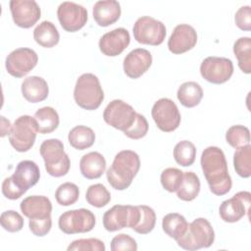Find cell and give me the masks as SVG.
<instances>
[{
	"label": "cell",
	"mask_w": 251,
	"mask_h": 251,
	"mask_svg": "<svg viewBox=\"0 0 251 251\" xmlns=\"http://www.w3.org/2000/svg\"><path fill=\"white\" fill-rule=\"evenodd\" d=\"M105 244L97 238H81L74 240L67 248L68 251H105Z\"/></svg>",
	"instance_id": "cell-40"
},
{
	"label": "cell",
	"mask_w": 251,
	"mask_h": 251,
	"mask_svg": "<svg viewBox=\"0 0 251 251\" xmlns=\"http://www.w3.org/2000/svg\"><path fill=\"white\" fill-rule=\"evenodd\" d=\"M39 177V168L33 161H21L17 165L15 173L3 180L2 193L8 199H19L38 182Z\"/></svg>",
	"instance_id": "cell-3"
},
{
	"label": "cell",
	"mask_w": 251,
	"mask_h": 251,
	"mask_svg": "<svg viewBox=\"0 0 251 251\" xmlns=\"http://www.w3.org/2000/svg\"><path fill=\"white\" fill-rule=\"evenodd\" d=\"M235 25L242 30L249 31L251 29V9L250 6L240 7L234 16Z\"/></svg>",
	"instance_id": "cell-43"
},
{
	"label": "cell",
	"mask_w": 251,
	"mask_h": 251,
	"mask_svg": "<svg viewBox=\"0 0 251 251\" xmlns=\"http://www.w3.org/2000/svg\"><path fill=\"white\" fill-rule=\"evenodd\" d=\"M22 93L25 99L30 103H38L45 100L49 93L47 81L41 76L31 75L24 79Z\"/></svg>",
	"instance_id": "cell-23"
},
{
	"label": "cell",
	"mask_w": 251,
	"mask_h": 251,
	"mask_svg": "<svg viewBox=\"0 0 251 251\" xmlns=\"http://www.w3.org/2000/svg\"><path fill=\"white\" fill-rule=\"evenodd\" d=\"M183 172L176 168H167L161 174L162 186L169 192H175L179 187Z\"/></svg>",
	"instance_id": "cell-38"
},
{
	"label": "cell",
	"mask_w": 251,
	"mask_h": 251,
	"mask_svg": "<svg viewBox=\"0 0 251 251\" xmlns=\"http://www.w3.org/2000/svg\"><path fill=\"white\" fill-rule=\"evenodd\" d=\"M162 227L167 235L176 241L186 232L188 223L182 215L177 213H170L163 218Z\"/></svg>",
	"instance_id": "cell-28"
},
{
	"label": "cell",
	"mask_w": 251,
	"mask_h": 251,
	"mask_svg": "<svg viewBox=\"0 0 251 251\" xmlns=\"http://www.w3.org/2000/svg\"><path fill=\"white\" fill-rule=\"evenodd\" d=\"M132 30L134 39L137 42L152 46L162 44L167 33L166 26L162 22L148 16L137 19Z\"/></svg>",
	"instance_id": "cell-8"
},
{
	"label": "cell",
	"mask_w": 251,
	"mask_h": 251,
	"mask_svg": "<svg viewBox=\"0 0 251 251\" xmlns=\"http://www.w3.org/2000/svg\"><path fill=\"white\" fill-rule=\"evenodd\" d=\"M30 231L36 235V236H44L46 235L52 226V220L51 218L46 220H40V221H32L29 220L28 223Z\"/></svg>",
	"instance_id": "cell-44"
},
{
	"label": "cell",
	"mask_w": 251,
	"mask_h": 251,
	"mask_svg": "<svg viewBox=\"0 0 251 251\" xmlns=\"http://www.w3.org/2000/svg\"><path fill=\"white\" fill-rule=\"evenodd\" d=\"M200 164L210 190L218 196L226 194L232 182L223 150L216 146L207 147L202 152Z\"/></svg>",
	"instance_id": "cell-1"
},
{
	"label": "cell",
	"mask_w": 251,
	"mask_h": 251,
	"mask_svg": "<svg viewBox=\"0 0 251 251\" xmlns=\"http://www.w3.org/2000/svg\"><path fill=\"white\" fill-rule=\"evenodd\" d=\"M197 43V33L193 26L181 24L175 27L168 40V48L174 54H182L191 50Z\"/></svg>",
	"instance_id": "cell-18"
},
{
	"label": "cell",
	"mask_w": 251,
	"mask_h": 251,
	"mask_svg": "<svg viewBox=\"0 0 251 251\" xmlns=\"http://www.w3.org/2000/svg\"><path fill=\"white\" fill-rule=\"evenodd\" d=\"M129 42L130 36L127 29L118 27L102 35L99 40V49L104 55L115 57L123 53Z\"/></svg>",
	"instance_id": "cell-19"
},
{
	"label": "cell",
	"mask_w": 251,
	"mask_h": 251,
	"mask_svg": "<svg viewBox=\"0 0 251 251\" xmlns=\"http://www.w3.org/2000/svg\"><path fill=\"white\" fill-rule=\"evenodd\" d=\"M138 219V206L115 205L103 215V226L108 231H117L124 227L133 228Z\"/></svg>",
	"instance_id": "cell-9"
},
{
	"label": "cell",
	"mask_w": 251,
	"mask_h": 251,
	"mask_svg": "<svg viewBox=\"0 0 251 251\" xmlns=\"http://www.w3.org/2000/svg\"><path fill=\"white\" fill-rule=\"evenodd\" d=\"M87 203L96 208H102L111 201V193L101 183L90 185L85 193Z\"/></svg>",
	"instance_id": "cell-34"
},
{
	"label": "cell",
	"mask_w": 251,
	"mask_h": 251,
	"mask_svg": "<svg viewBox=\"0 0 251 251\" xmlns=\"http://www.w3.org/2000/svg\"><path fill=\"white\" fill-rule=\"evenodd\" d=\"M151 115L158 128L165 132L176 130L181 120L177 106L169 98L157 100L152 107Z\"/></svg>",
	"instance_id": "cell-11"
},
{
	"label": "cell",
	"mask_w": 251,
	"mask_h": 251,
	"mask_svg": "<svg viewBox=\"0 0 251 251\" xmlns=\"http://www.w3.org/2000/svg\"><path fill=\"white\" fill-rule=\"evenodd\" d=\"M148 128L149 126L145 117L137 113L133 125L128 129L124 131V133L131 139H140L147 134Z\"/></svg>",
	"instance_id": "cell-41"
},
{
	"label": "cell",
	"mask_w": 251,
	"mask_h": 251,
	"mask_svg": "<svg viewBox=\"0 0 251 251\" xmlns=\"http://www.w3.org/2000/svg\"><path fill=\"white\" fill-rule=\"evenodd\" d=\"M33 38L37 44L45 48H51L58 44L60 34L55 25L49 21L41 22L33 30Z\"/></svg>",
	"instance_id": "cell-26"
},
{
	"label": "cell",
	"mask_w": 251,
	"mask_h": 251,
	"mask_svg": "<svg viewBox=\"0 0 251 251\" xmlns=\"http://www.w3.org/2000/svg\"><path fill=\"white\" fill-rule=\"evenodd\" d=\"M68 139L71 146L75 149L84 150L94 144L95 133L88 126H76L70 130Z\"/></svg>",
	"instance_id": "cell-29"
},
{
	"label": "cell",
	"mask_w": 251,
	"mask_h": 251,
	"mask_svg": "<svg viewBox=\"0 0 251 251\" xmlns=\"http://www.w3.org/2000/svg\"><path fill=\"white\" fill-rule=\"evenodd\" d=\"M75 103L85 110H96L104 100V92L98 77L90 73L81 75L74 90Z\"/></svg>",
	"instance_id": "cell-4"
},
{
	"label": "cell",
	"mask_w": 251,
	"mask_h": 251,
	"mask_svg": "<svg viewBox=\"0 0 251 251\" xmlns=\"http://www.w3.org/2000/svg\"><path fill=\"white\" fill-rule=\"evenodd\" d=\"M94 214L84 208L63 213L58 221L59 228L67 234L83 233L93 229L95 226Z\"/></svg>",
	"instance_id": "cell-10"
},
{
	"label": "cell",
	"mask_w": 251,
	"mask_h": 251,
	"mask_svg": "<svg viewBox=\"0 0 251 251\" xmlns=\"http://www.w3.org/2000/svg\"><path fill=\"white\" fill-rule=\"evenodd\" d=\"M37 132L41 134L53 132L59 126L60 120L57 111L52 107H42L33 116Z\"/></svg>",
	"instance_id": "cell-25"
},
{
	"label": "cell",
	"mask_w": 251,
	"mask_h": 251,
	"mask_svg": "<svg viewBox=\"0 0 251 251\" xmlns=\"http://www.w3.org/2000/svg\"><path fill=\"white\" fill-rule=\"evenodd\" d=\"M233 166L235 172L241 177L247 178L251 176V145L247 144L236 148L233 154Z\"/></svg>",
	"instance_id": "cell-32"
},
{
	"label": "cell",
	"mask_w": 251,
	"mask_h": 251,
	"mask_svg": "<svg viewBox=\"0 0 251 251\" xmlns=\"http://www.w3.org/2000/svg\"><path fill=\"white\" fill-rule=\"evenodd\" d=\"M215 240V231L208 220L197 218L188 224L186 232L176 240L177 245L185 250H197L210 247Z\"/></svg>",
	"instance_id": "cell-6"
},
{
	"label": "cell",
	"mask_w": 251,
	"mask_h": 251,
	"mask_svg": "<svg viewBox=\"0 0 251 251\" xmlns=\"http://www.w3.org/2000/svg\"><path fill=\"white\" fill-rule=\"evenodd\" d=\"M151 65V53L146 49L136 48L124 59V72L130 78H138L148 71Z\"/></svg>",
	"instance_id": "cell-20"
},
{
	"label": "cell",
	"mask_w": 251,
	"mask_h": 251,
	"mask_svg": "<svg viewBox=\"0 0 251 251\" xmlns=\"http://www.w3.org/2000/svg\"><path fill=\"white\" fill-rule=\"evenodd\" d=\"M79 197V189L73 182H65L57 188L55 198L58 204L62 206H70L75 204Z\"/></svg>",
	"instance_id": "cell-37"
},
{
	"label": "cell",
	"mask_w": 251,
	"mask_h": 251,
	"mask_svg": "<svg viewBox=\"0 0 251 251\" xmlns=\"http://www.w3.org/2000/svg\"><path fill=\"white\" fill-rule=\"evenodd\" d=\"M251 204V193L249 191H239L231 198L222 202L219 213L226 223H235L249 214Z\"/></svg>",
	"instance_id": "cell-16"
},
{
	"label": "cell",
	"mask_w": 251,
	"mask_h": 251,
	"mask_svg": "<svg viewBox=\"0 0 251 251\" xmlns=\"http://www.w3.org/2000/svg\"><path fill=\"white\" fill-rule=\"evenodd\" d=\"M1 136H5L6 134L10 133L11 131V128H12V126H11V123L9 120H6L5 117H1Z\"/></svg>",
	"instance_id": "cell-45"
},
{
	"label": "cell",
	"mask_w": 251,
	"mask_h": 251,
	"mask_svg": "<svg viewBox=\"0 0 251 251\" xmlns=\"http://www.w3.org/2000/svg\"><path fill=\"white\" fill-rule=\"evenodd\" d=\"M200 74L207 81L221 84L231 77L233 74V64L230 59L210 56L202 61Z\"/></svg>",
	"instance_id": "cell-13"
},
{
	"label": "cell",
	"mask_w": 251,
	"mask_h": 251,
	"mask_svg": "<svg viewBox=\"0 0 251 251\" xmlns=\"http://www.w3.org/2000/svg\"><path fill=\"white\" fill-rule=\"evenodd\" d=\"M121 5L116 0L97 1L93 6V19L100 26L115 24L121 16Z\"/></svg>",
	"instance_id": "cell-22"
},
{
	"label": "cell",
	"mask_w": 251,
	"mask_h": 251,
	"mask_svg": "<svg viewBox=\"0 0 251 251\" xmlns=\"http://www.w3.org/2000/svg\"><path fill=\"white\" fill-rule=\"evenodd\" d=\"M176 96L182 106L193 108L200 103L203 97V90L199 83L195 81H186L178 87Z\"/></svg>",
	"instance_id": "cell-27"
},
{
	"label": "cell",
	"mask_w": 251,
	"mask_h": 251,
	"mask_svg": "<svg viewBox=\"0 0 251 251\" xmlns=\"http://www.w3.org/2000/svg\"><path fill=\"white\" fill-rule=\"evenodd\" d=\"M10 11L14 23L23 28L31 27L41 17L40 7L33 0H12Z\"/></svg>",
	"instance_id": "cell-17"
},
{
	"label": "cell",
	"mask_w": 251,
	"mask_h": 251,
	"mask_svg": "<svg viewBox=\"0 0 251 251\" xmlns=\"http://www.w3.org/2000/svg\"><path fill=\"white\" fill-rule=\"evenodd\" d=\"M196 157V148L194 144L188 140H182L176 144L174 148V158L176 162L182 166H191Z\"/></svg>",
	"instance_id": "cell-33"
},
{
	"label": "cell",
	"mask_w": 251,
	"mask_h": 251,
	"mask_svg": "<svg viewBox=\"0 0 251 251\" xmlns=\"http://www.w3.org/2000/svg\"><path fill=\"white\" fill-rule=\"evenodd\" d=\"M136 114L129 104L123 100L115 99L105 108L103 119L106 124L124 132L133 125Z\"/></svg>",
	"instance_id": "cell-12"
},
{
	"label": "cell",
	"mask_w": 251,
	"mask_h": 251,
	"mask_svg": "<svg viewBox=\"0 0 251 251\" xmlns=\"http://www.w3.org/2000/svg\"><path fill=\"white\" fill-rule=\"evenodd\" d=\"M226 142L233 148H239L250 144V131L241 125L231 126L226 133Z\"/></svg>",
	"instance_id": "cell-36"
},
{
	"label": "cell",
	"mask_w": 251,
	"mask_h": 251,
	"mask_svg": "<svg viewBox=\"0 0 251 251\" xmlns=\"http://www.w3.org/2000/svg\"><path fill=\"white\" fill-rule=\"evenodd\" d=\"M200 191V180L198 176L193 172L183 173L182 180L176 190V196L183 201L194 200Z\"/></svg>",
	"instance_id": "cell-30"
},
{
	"label": "cell",
	"mask_w": 251,
	"mask_h": 251,
	"mask_svg": "<svg viewBox=\"0 0 251 251\" xmlns=\"http://www.w3.org/2000/svg\"><path fill=\"white\" fill-rule=\"evenodd\" d=\"M22 213L32 221H40L51 218L52 203L46 196L31 195L25 198L20 205Z\"/></svg>",
	"instance_id": "cell-21"
},
{
	"label": "cell",
	"mask_w": 251,
	"mask_h": 251,
	"mask_svg": "<svg viewBox=\"0 0 251 251\" xmlns=\"http://www.w3.org/2000/svg\"><path fill=\"white\" fill-rule=\"evenodd\" d=\"M139 168L140 160L137 153L131 150L120 151L107 170L108 182L117 190H125L131 184Z\"/></svg>",
	"instance_id": "cell-2"
},
{
	"label": "cell",
	"mask_w": 251,
	"mask_h": 251,
	"mask_svg": "<svg viewBox=\"0 0 251 251\" xmlns=\"http://www.w3.org/2000/svg\"><path fill=\"white\" fill-rule=\"evenodd\" d=\"M0 223L2 227L9 232H18L24 227V219L16 211L8 210L1 214Z\"/></svg>",
	"instance_id": "cell-39"
},
{
	"label": "cell",
	"mask_w": 251,
	"mask_h": 251,
	"mask_svg": "<svg viewBox=\"0 0 251 251\" xmlns=\"http://www.w3.org/2000/svg\"><path fill=\"white\" fill-rule=\"evenodd\" d=\"M81 175L88 179L99 178L106 170V160L99 152H89L79 161Z\"/></svg>",
	"instance_id": "cell-24"
},
{
	"label": "cell",
	"mask_w": 251,
	"mask_h": 251,
	"mask_svg": "<svg viewBox=\"0 0 251 251\" xmlns=\"http://www.w3.org/2000/svg\"><path fill=\"white\" fill-rule=\"evenodd\" d=\"M36 124L33 117L24 115L13 124L9 133V141L18 152H26L33 146L36 138Z\"/></svg>",
	"instance_id": "cell-7"
},
{
	"label": "cell",
	"mask_w": 251,
	"mask_h": 251,
	"mask_svg": "<svg viewBox=\"0 0 251 251\" xmlns=\"http://www.w3.org/2000/svg\"><path fill=\"white\" fill-rule=\"evenodd\" d=\"M38 56L30 48H18L12 51L6 58L5 66L8 74L15 77H23L27 75L37 64Z\"/></svg>",
	"instance_id": "cell-14"
},
{
	"label": "cell",
	"mask_w": 251,
	"mask_h": 251,
	"mask_svg": "<svg viewBox=\"0 0 251 251\" xmlns=\"http://www.w3.org/2000/svg\"><path fill=\"white\" fill-rule=\"evenodd\" d=\"M58 20L62 27L69 32H75L82 28L87 22V10L74 2H63L57 10Z\"/></svg>",
	"instance_id": "cell-15"
},
{
	"label": "cell",
	"mask_w": 251,
	"mask_h": 251,
	"mask_svg": "<svg viewBox=\"0 0 251 251\" xmlns=\"http://www.w3.org/2000/svg\"><path fill=\"white\" fill-rule=\"evenodd\" d=\"M112 251H124V250H137V243L135 239L126 233H120L116 235L111 241Z\"/></svg>",
	"instance_id": "cell-42"
},
{
	"label": "cell",
	"mask_w": 251,
	"mask_h": 251,
	"mask_svg": "<svg viewBox=\"0 0 251 251\" xmlns=\"http://www.w3.org/2000/svg\"><path fill=\"white\" fill-rule=\"evenodd\" d=\"M233 53L238 61L239 69L245 73H251V38L244 36L238 38L233 44Z\"/></svg>",
	"instance_id": "cell-31"
},
{
	"label": "cell",
	"mask_w": 251,
	"mask_h": 251,
	"mask_svg": "<svg viewBox=\"0 0 251 251\" xmlns=\"http://www.w3.org/2000/svg\"><path fill=\"white\" fill-rule=\"evenodd\" d=\"M47 173L55 177L66 176L71 167L69 156L64 150V144L57 138L44 140L39 148Z\"/></svg>",
	"instance_id": "cell-5"
},
{
	"label": "cell",
	"mask_w": 251,
	"mask_h": 251,
	"mask_svg": "<svg viewBox=\"0 0 251 251\" xmlns=\"http://www.w3.org/2000/svg\"><path fill=\"white\" fill-rule=\"evenodd\" d=\"M139 219L137 225L132 228L139 234H147L153 230L156 224V214L154 210L146 205H140Z\"/></svg>",
	"instance_id": "cell-35"
}]
</instances>
